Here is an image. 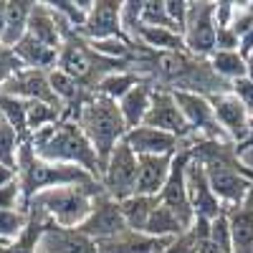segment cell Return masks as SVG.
Listing matches in <instances>:
<instances>
[{"label":"cell","mask_w":253,"mask_h":253,"mask_svg":"<svg viewBox=\"0 0 253 253\" xmlns=\"http://www.w3.org/2000/svg\"><path fill=\"white\" fill-rule=\"evenodd\" d=\"M38 253H99V246L89 236H84L79 228L51 225L43 241H41Z\"/></svg>","instance_id":"17"},{"label":"cell","mask_w":253,"mask_h":253,"mask_svg":"<svg viewBox=\"0 0 253 253\" xmlns=\"http://www.w3.org/2000/svg\"><path fill=\"white\" fill-rule=\"evenodd\" d=\"M0 210H23V213H28L23 205V190H20L18 180L0 187Z\"/></svg>","instance_id":"39"},{"label":"cell","mask_w":253,"mask_h":253,"mask_svg":"<svg viewBox=\"0 0 253 253\" xmlns=\"http://www.w3.org/2000/svg\"><path fill=\"white\" fill-rule=\"evenodd\" d=\"M142 81H147L142 74H137V71H114V74H109V76H104L101 81H99V86H96V91L94 94H99V96H104V99H112V101H119L122 96H126L129 94L137 84H142Z\"/></svg>","instance_id":"27"},{"label":"cell","mask_w":253,"mask_h":253,"mask_svg":"<svg viewBox=\"0 0 253 253\" xmlns=\"http://www.w3.org/2000/svg\"><path fill=\"white\" fill-rule=\"evenodd\" d=\"M225 213L233 233V253H253V190L243 203L228 205Z\"/></svg>","instance_id":"18"},{"label":"cell","mask_w":253,"mask_h":253,"mask_svg":"<svg viewBox=\"0 0 253 253\" xmlns=\"http://www.w3.org/2000/svg\"><path fill=\"white\" fill-rule=\"evenodd\" d=\"M187 193H190V205H193V213L195 218L203 220H215L225 205L215 198L213 187H210V180L205 175V167L193 157L187 165Z\"/></svg>","instance_id":"13"},{"label":"cell","mask_w":253,"mask_h":253,"mask_svg":"<svg viewBox=\"0 0 253 253\" xmlns=\"http://www.w3.org/2000/svg\"><path fill=\"white\" fill-rule=\"evenodd\" d=\"M0 94L23 99V101H43V104H53V107H63L61 99L53 91V86H51L48 71H38V69L18 71L13 79H8L3 84Z\"/></svg>","instance_id":"10"},{"label":"cell","mask_w":253,"mask_h":253,"mask_svg":"<svg viewBox=\"0 0 253 253\" xmlns=\"http://www.w3.org/2000/svg\"><path fill=\"white\" fill-rule=\"evenodd\" d=\"M210 241H213L223 253H233V233H230V223H228V213H223L210 220Z\"/></svg>","instance_id":"37"},{"label":"cell","mask_w":253,"mask_h":253,"mask_svg":"<svg viewBox=\"0 0 253 253\" xmlns=\"http://www.w3.org/2000/svg\"><path fill=\"white\" fill-rule=\"evenodd\" d=\"M79 230H81L84 236H89L91 241L101 243V241H112V238L126 233V230H129V225H126V220H124V215H122L119 200L109 198L107 193H101V195L94 198L91 213H89L86 220L79 225Z\"/></svg>","instance_id":"8"},{"label":"cell","mask_w":253,"mask_h":253,"mask_svg":"<svg viewBox=\"0 0 253 253\" xmlns=\"http://www.w3.org/2000/svg\"><path fill=\"white\" fill-rule=\"evenodd\" d=\"M74 122H79L84 134H86L89 142L94 144V150L99 155V162H101V170H104L109 157H112V152L117 150V144H122L126 132H129L126 124H124L122 112H119V104L94 94L81 107V112L76 114Z\"/></svg>","instance_id":"4"},{"label":"cell","mask_w":253,"mask_h":253,"mask_svg":"<svg viewBox=\"0 0 253 253\" xmlns=\"http://www.w3.org/2000/svg\"><path fill=\"white\" fill-rule=\"evenodd\" d=\"M31 147L33 152L46 160V162H61V165H76L81 170H86L94 180L101 182V162L94 150L89 137L84 134L79 122L74 119H61L53 126H46L36 134H31Z\"/></svg>","instance_id":"2"},{"label":"cell","mask_w":253,"mask_h":253,"mask_svg":"<svg viewBox=\"0 0 253 253\" xmlns=\"http://www.w3.org/2000/svg\"><path fill=\"white\" fill-rule=\"evenodd\" d=\"M142 23L144 26H157V28H170V31L180 33L175 28V23L170 20V15H167V10H165V0H144V5H142Z\"/></svg>","instance_id":"35"},{"label":"cell","mask_w":253,"mask_h":253,"mask_svg":"<svg viewBox=\"0 0 253 253\" xmlns=\"http://www.w3.org/2000/svg\"><path fill=\"white\" fill-rule=\"evenodd\" d=\"M236 147H253V132H251V137H248L243 144H236Z\"/></svg>","instance_id":"48"},{"label":"cell","mask_w":253,"mask_h":253,"mask_svg":"<svg viewBox=\"0 0 253 253\" xmlns=\"http://www.w3.org/2000/svg\"><path fill=\"white\" fill-rule=\"evenodd\" d=\"M251 132H253V117H251Z\"/></svg>","instance_id":"49"},{"label":"cell","mask_w":253,"mask_h":253,"mask_svg":"<svg viewBox=\"0 0 253 253\" xmlns=\"http://www.w3.org/2000/svg\"><path fill=\"white\" fill-rule=\"evenodd\" d=\"M124 142L137 157H144V155H175L180 150V144H182L180 137L167 134L162 129H155V126H144V124L126 132Z\"/></svg>","instance_id":"15"},{"label":"cell","mask_w":253,"mask_h":253,"mask_svg":"<svg viewBox=\"0 0 253 253\" xmlns=\"http://www.w3.org/2000/svg\"><path fill=\"white\" fill-rule=\"evenodd\" d=\"M238 46H241V38L233 28H218V33H215L218 51H238Z\"/></svg>","instance_id":"43"},{"label":"cell","mask_w":253,"mask_h":253,"mask_svg":"<svg viewBox=\"0 0 253 253\" xmlns=\"http://www.w3.org/2000/svg\"><path fill=\"white\" fill-rule=\"evenodd\" d=\"M18 180V172L13 170V167H5V165H0V187H5L10 182Z\"/></svg>","instance_id":"45"},{"label":"cell","mask_w":253,"mask_h":253,"mask_svg":"<svg viewBox=\"0 0 253 253\" xmlns=\"http://www.w3.org/2000/svg\"><path fill=\"white\" fill-rule=\"evenodd\" d=\"M101 193H104L101 182L53 187V190H46V193L36 195V200L31 205L43 210L48 220L58 228H79L89 218L91 208H94V198Z\"/></svg>","instance_id":"5"},{"label":"cell","mask_w":253,"mask_h":253,"mask_svg":"<svg viewBox=\"0 0 253 253\" xmlns=\"http://www.w3.org/2000/svg\"><path fill=\"white\" fill-rule=\"evenodd\" d=\"M172 94H175V101H177V107H180V112H182V117L190 126V132H193V137L230 142L225 137V132L220 129L215 112H213V104H210L208 96L190 94V91H172Z\"/></svg>","instance_id":"9"},{"label":"cell","mask_w":253,"mask_h":253,"mask_svg":"<svg viewBox=\"0 0 253 253\" xmlns=\"http://www.w3.org/2000/svg\"><path fill=\"white\" fill-rule=\"evenodd\" d=\"M28 225V213L23 210H0V243L15 241Z\"/></svg>","instance_id":"34"},{"label":"cell","mask_w":253,"mask_h":253,"mask_svg":"<svg viewBox=\"0 0 253 253\" xmlns=\"http://www.w3.org/2000/svg\"><path fill=\"white\" fill-rule=\"evenodd\" d=\"M61 119H63V107H53V104H43V101H28L26 104V122H28L31 134L58 124Z\"/></svg>","instance_id":"30"},{"label":"cell","mask_w":253,"mask_h":253,"mask_svg":"<svg viewBox=\"0 0 253 253\" xmlns=\"http://www.w3.org/2000/svg\"><path fill=\"white\" fill-rule=\"evenodd\" d=\"M18 182H20V190H23V205L28 210L36 195L46 193V190L69 187V185H91L99 180H94L86 170H81L76 165L41 160L33 152L31 142H23L20 144V155H18Z\"/></svg>","instance_id":"3"},{"label":"cell","mask_w":253,"mask_h":253,"mask_svg":"<svg viewBox=\"0 0 253 253\" xmlns=\"http://www.w3.org/2000/svg\"><path fill=\"white\" fill-rule=\"evenodd\" d=\"M144 126H155V129H162L167 134H175L180 139H190L193 132L177 107L175 101V94L167 91V89H155V96H152V107L147 112V119H144Z\"/></svg>","instance_id":"12"},{"label":"cell","mask_w":253,"mask_h":253,"mask_svg":"<svg viewBox=\"0 0 253 253\" xmlns=\"http://www.w3.org/2000/svg\"><path fill=\"white\" fill-rule=\"evenodd\" d=\"M172 238H152L147 233H137V230H126V233L112 238V241H101L99 253H162Z\"/></svg>","instance_id":"22"},{"label":"cell","mask_w":253,"mask_h":253,"mask_svg":"<svg viewBox=\"0 0 253 253\" xmlns=\"http://www.w3.org/2000/svg\"><path fill=\"white\" fill-rule=\"evenodd\" d=\"M53 223L48 220V215L38 208H28V225L15 241L10 243H0V253H38L41 251V241L48 233V228Z\"/></svg>","instance_id":"19"},{"label":"cell","mask_w":253,"mask_h":253,"mask_svg":"<svg viewBox=\"0 0 253 253\" xmlns=\"http://www.w3.org/2000/svg\"><path fill=\"white\" fill-rule=\"evenodd\" d=\"M142 5L144 0H129V3H122V31L124 36L134 43V36L142 26Z\"/></svg>","instance_id":"36"},{"label":"cell","mask_w":253,"mask_h":253,"mask_svg":"<svg viewBox=\"0 0 253 253\" xmlns=\"http://www.w3.org/2000/svg\"><path fill=\"white\" fill-rule=\"evenodd\" d=\"M79 33L86 41L126 38L122 31V3H117V0H96Z\"/></svg>","instance_id":"14"},{"label":"cell","mask_w":253,"mask_h":253,"mask_svg":"<svg viewBox=\"0 0 253 253\" xmlns=\"http://www.w3.org/2000/svg\"><path fill=\"white\" fill-rule=\"evenodd\" d=\"M152 96H155V84L147 79L142 84H137V86L122 96L117 104H119V112L124 117V124H126V129H137V126L144 124L147 119V112H150L152 107Z\"/></svg>","instance_id":"21"},{"label":"cell","mask_w":253,"mask_h":253,"mask_svg":"<svg viewBox=\"0 0 253 253\" xmlns=\"http://www.w3.org/2000/svg\"><path fill=\"white\" fill-rule=\"evenodd\" d=\"M20 144L23 139L18 137V132L13 126L0 117V165L5 167H13L18 172V155H20Z\"/></svg>","instance_id":"33"},{"label":"cell","mask_w":253,"mask_h":253,"mask_svg":"<svg viewBox=\"0 0 253 253\" xmlns=\"http://www.w3.org/2000/svg\"><path fill=\"white\" fill-rule=\"evenodd\" d=\"M165 10H167V15H170V20L175 23V28H177L180 33H185L190 3H185V0H165Z\"/></svg>","instance_id":"40"},{"label":"cell","mask_w":253,"mask_h":253,"mask_svg":"<svg viewBox=\"0 0 253 253\" xmlns=\"http://www.w3.org/2000/svg\"><path fill=\"white\" fill-rule=\"evenodd\" d=\"M246 79H248V81H253V56H248V58H246Z\"/></svg>","instance_id":"47"},{"label":"cell","mask_w":253,"mask_h":253,"mask_svg":"<svg viewBox=\"0 0 253 253\" xmlns=\"http://www.w3.org/2000/svg\"><path fill=\"white\" fill-rule=\"evenodd\" d=\"M193 157L205 167L210 187L225 208L243 203L253 190V170L243 165L233 142L193 137Z\"/></svg>","instance_id":"1"},{"label":"cell","mask_w":253,"mask_h":253,"mask_svg":"<svg viewBox=\"0 0 253 253\" xmlns=\"http://www.w3.org/2000/svg\"><path fill=\"white\" fill-rule=\"evenodd\" d=\"M210 66L228 84L246 76V58L241 56V51H215L210 56Z\"/></svg>","instance_id":"29"},{"label":"cell","mask_w":253,"mask_h":253,"mask_svg":"<svg viewBox=\"0 0 253 253\" xmlns=\"http://www.w3.org/2000/svg\"><path fill=\"white\" fill-rule=\"evenodd\" d=\"M233 15H236V3H228V0L215 3V26L218 28H230Z\"/></svg>","instance_id":"44"},{"label":"cell","mask_w":253,"mask_h":253,"mask_svg":"<svg viewBox=\"0 0 253 253\" xmlns=\"http://www.w3.org/2000/svg\"><path fill=\"white\" fill-rule=\"evenodd\" d=\"M208 99H210V104H213L215 119L220 124V129L225 132V137L233 144H243L251 137V114H248V109L230 91L208 96Z\"/></svg>","instance_id":"11"},{"label":"cell","mask_w":253,"mask_h":253,"mask_svg":"<svg viewBox=\"0 0 253 253\" xmlns=\"http://www.w3.org/2000/svg\"><path fill=\"white\" fill-rule=\"evenodd\" d=\"M46 3H48V8L53 13H58L76 31L84 28V23H86V18H89V13L94 8L91 0H46Z\"/></svg>","instance_id":"31"},{"label":"cell","mask_w":253,"mask_h":253,"mask_svg":"<svg viewBox=\"0 0 253 253\" xmlns=\"http://www.w3.org/2000/svg\"><path fill=\"white\" fill-rule=\"evenodd\" d=\"M5 15H8V3L0 0V36H3V31H5Z\"/></svg>","instance_id":"46"},{"label":"cell","mask_w":253,"mask_h":253,"mask_svg":"<svg viewBox=\"0 0 253 253\" xmlns=\"http://www.w3.org/2000/svg\"><path fill=\"white\" fill-rule=\"evenodd\" d=\"M230 94H233L243 107L248 109V114L253 117V81H248L246 76L230 84Z\"/></svg>","instance_id":"41"},{"label":"cell","mask_w":253,"mask_h":253,"mask_svg":"<svg viewBox=\"0 0 253 253\" xmlns=\"http://www.w3.org/2000/svg\"><path fill=\"white\" fill-rule=\"evenodd\" d=\"M26 104L23 99H15V96H5L0 94V117H3L13 129L18 132V137L28 142L31 139V132H28V122H26Z\"/></svg>","instance_id":"32"},{"label":"cell","mask_w":253,"mask_h":253,"mask_svg":"<svg viewBox=\"0 0 253 253\" xmlns=\"http://www.w3.org/2000/svg\"><path fill=\"white\" fill-rule=\"evenodd\" d=\"M122 205V215L129 225V230H137V233H144L147 223H150L155 208L160 205V198H152V195H132L119 203Z\"/></svg>","instance_id":"26"},{"label":"cell","mask_w":253,"mask_h":253,"mask_svg":"<svg viewBox=\"0 0 253 253\" xmlns=\"http://www.w3.org/2000/svg\"><path fill=\"white\" fill-rule=\"evenodd\" d=\"M134 43L147 48V51H155V53H180L187 51L185 48V38L170 28H157V26H139L137 36H134Z\"/></svg>","instance_id":"23"},{"label":"cell","mask_w":253,"mask_h":253,"mask_svg":"<svg viewBox=\"0 0 253 253\" xmlns=\"http://www.w3.org/2000/svg\"><path fill=\"white\" fill-rule=\"evenodd\" d=\"M162 253H198V241H195V236H193V230L187 228L182 236L172 238Z\"/></svg>","instance_id":"42"},{"label":"cell","mask_w":253,"mask_h":253,"mask_svg":"<svg viewBox=\"0 0 253 253\" xmlns=\"http://www.w3.org/2000/svg\"><path fill=\"white\" fill-rule=\"evenodd\" d=\"M33 10V0H10L8 3V15H5V31L0 36L3 46L15 48L28 33V20Z\"/></svg>","instance_id":"25"},{"label":"cell","mask_w":253,"mask_h":253,"mask_svg":"<svg viewBox=\"0 0 253 253\" xmlns=\"http://www.w3.org/2000/svg\"><path fill=\"white\" fill-rule=\"evenodd\" d=\"M28 36H33L36 41H41V43L61 51V46H63V26H61V18L48 8V3H33L31 20H28Z\"/></svg>","instance_id":"20"},{"label":"cell","mask_w":253,"mask_h":253,"mask_svg":"<svg viewBox=\"0 0 253 253\" xmlns=\"http://www.w3.org/2000/svg\"><path fill=\"white\" fill-rule=\"evenodd\" d=\"M185 230H187V225L172 213L170 208H165V205L160 203V205L155 208L150 223H147L144 233L152 236V238H177V236L185 233Z\"/></svg>","instance_id":"28"},{"label":"cell","mask_w":253,"mask_h":253,"mask_svg":"<svg viewBox=\"0 0 253 253\" xmlns=\"http://www.w3.org/2000/svg\"><path fill=\"white\" fill-rule=\"evenodd\" d=\"M175 155H144L139 157V170H137V195H152L157 198L162 187L170 177Z\"/></svg>","instance_id":"16"},{"label":"cell","mask_w":253,"mask_h":253,"mask_svg":"<svg viewBox=\"0 0 253 253\" xmlns=\"http://www.w3.org/2000/svg\"><path fill=\"white\" fill-rule=\"evenodd\" d=\"M13 51H15V56L20 58V63H23L26 69H38V71H48L51 74L58 66V51L46 46V43H41V41H36L28 33Z\"/></svg>","instance_id":"24"},{"label":"cell","mask_w":253,"mask_h":253,"mask_svg":"<svg viewBox=\"0 0 253 253\" xmlns=\"http://www.w3.org/2000/svg\"><path fill=\"white\" fill-rule=\"evenodd\" d=\"M23 69L26 66L20 63V58L15 56V51L8 48V46H3V41H0V89H3V84L8 79H13L18 71H23Z\"/></svg>","instance_id":"38"},{"label":"cell","mask_w":253,"mask_h":253,"mask_svg":"<svg viewBox=\"0 0 253 253\" xmlns=\"http://www.w3.org/2000/svg\"><path fill=\"white\" fill-rule=\"evenodd\" d=\"M137 170H139V157L126 147V142L117 144V150L112 152L101 175L104 193L119 203L137 195Z\"/></svg>","instance_id":"7"},{"label":"cell","mask_w":253,"mask_h":253,"mask_svg":"<svg viewBox=\"0 0 253 253\" xmlns=\"http://www.w3.org/2000/svg\"><path fill=\"white\" fill-rule=\"evenodd\" d=\"M215 3H190L187 23H185V48L190 56L210 61L215 48Z\"/></svg>","instance_id":"6"}]
</instances>
